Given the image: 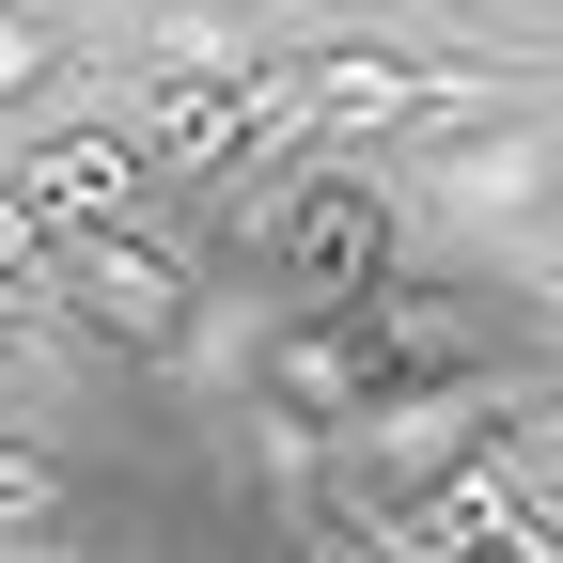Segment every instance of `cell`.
I'll use <instances>...</instances> for the list:
<instances>
[{
  "label": "cell",
  "instance_id": "obj_1",
  "mask_svg": "<svg viewBox=\"0 0 563 563\" xmlns=\"http://www.w3.org/2000/svg\"><path fill=\"white\" fill-rule=\"evenodd\" d=\"M32 313H47V329H79V344H125V361H173L188 313H203V282H188L157 235H141V220H79V235H47Z\"/></svg>",
  "mask_w": 563,
  "mask_h": 563
},
{
  "label": "cell",
  "instance_id": "obj_2",
  "mask_svg": "<svg viewBox=\"0 0 563 563\" xmlns=\"http://www.w3.org/2000/svg\"><path fill=\"white\" fill-rule=\"evenodd\" d=\"M266 266L298 282V298H361V282L391 266V173H361V157H329V173H298L266 203Z\"/></svg>",
  "mask_w": 563,
  "mask_h": 563
},
{
  "label": "cell",
  "instance_id": "obj_3",
  "mask_svg": "<svg viewBox=\"0 0 563 563\" xmlns=\"http://www.w3.org/2000/svg\"><path fill=\"white\" fill-rule=\"evenodd\" d=\"M407 188L439 203V220L470 235H501V220H548V188H563V125L548 110H501V125H439V141H407Z\"/></svg>",
  "mask_w": 563,
  "mask_h": 563
},
{
  "label": "cell",
  "instance_id": "obj_4",
  "mask_svg": "<svg viewBox=\"0 0 563 563\" xmlns=\"http://www.w3.org/2000/svg\"><path fill=\"white\" fill-rule=\"evenodd\" d=\"M16 203H32L47 235L141 220V141H125V125H63V141H32V157H16Z\"/></svg>",
  "mask_w": 563,
  "mask_h": 563
},
{
  "label": "cell",
  "instance_id": "obj_5",
  "mask_svg": "<svg viewBox=\"0 0 563 563\" xmlns=\"http://www.w3.org/2000/svg\"><path fill=\"white\" fill-rule=\"evenodd\" d=\"M125 141H141V188H203V173L251 157V110H235V79H157V110Z\"/></svg>",
  "mask_w": 563,
  "mask_h": 563
},
{
  "label": "cell",
  "instance_id": "obj_6",
  "mask_svg": "<svg viewBox=\"0 0 563 563\" xmlns=\"http://www.w3.org/2000/svg\"><path fill=\"white\" fill-rule=\"evenodd\" d=\"M266 391H282V422H329V439H344V422H361L391 376L361 361V329H344V313H313V329H282V344H266Z\"/></svg>",
  "mask_w": 563,
  "mask_h": 563
},
{
  "label": "cell",
  "instance_id": "obj_7",
  "mask_svg": "<svg viewBox=\"0 0 563 563\" xmlns=\"http://www.w3.org/2000/svg\"><path fill=\"white\" fill-rule=\"evenodd\" d=\"M110 517V485L79 454H47V439H0V548H63V532H95Z\"/></svg>",
  "mask_w": 563,
  "mask_h": 563
},
{
  "label": "cell",
  "instance_id": "obj_8",
  "mask_svg": "<svg viewBox=\"0 0 563 563\" xmlns=\"http://www.w3.org/2000/svg\"><path fill=\"white\" fill-rule=\"evenodd\" d=\"M298 79H313V125L329 141H391L422 110V63L407 47H329V63H298Z\"/></svg>",
  "mask_w": 563,
  "mask_h": 563
},
{
  "label": "cell",
  "instance_id": "obj_9",
  "mask_svg": "<svg viewBox=\"0 0 563 563\" xmlns=\"http://www.w3.org/2000/svg\"><path fill=\"white\" fill-rule=\"evenodd\" d=\"M251 0H141V79H251Z\"/></svg>",
  "mask_w": 563,
  "mask_h": 563
},
{
  "label": "cell",
  "instance_id": "obj_10",
  "mask_svg": "<svg viewBox=\"0 0 563 563\" xmlns=\"http://www.w3.org/2000/svg\"><path fill=\"white\" fill-rule=\"evenodd\" d=\"M32 282H47V220H32V203H16V188H0V298H16V313H32Z\"/></svg>",
  "mask_w": 563,
  "mask_h": 563
},
{
  "label": "cell",
  "instance_id": "obj_11",
  "mask_svg": "<svg viewBox=\"0 0 563 563\" xmlns=\"http://www.w3.org/2000/svg\"><path fill=\"white\" fill-rule=\"evenodd\" d=\"M47 63H63V47L16 16V0H0V110H16V95H47Z\"/></svg>",
  "mask_w": 563,
  "mask_h": 563
},
{
  "label": "cell",
  "instance_id": "obj_12",
  "mask_svg": "<svg viewBox=\"0 0 563 563\" xmlns=\"http://www.w3.org/2000/svg\"><path fill=\"white\" fill-rule=\"evenodd\" d=\"M548 220H563V188H548Z\"/></svg>",
  "mask_w": 563,
  "mask_h": 563
},
{
  "label": "cell",
  "instance_id": "obj_13",
  "mask_svg": "<svg viewBox=\"0 0 563 563\" xmlns=\"http://www.w3.org/2000/svg\"><path fill=\"white\" fill-rule=\"evenodd\" d=\"M470 16H485V0H470Z\"/></svg>",
  "mask_w": 563,
  "mask_h": 563
}]
</instances>
